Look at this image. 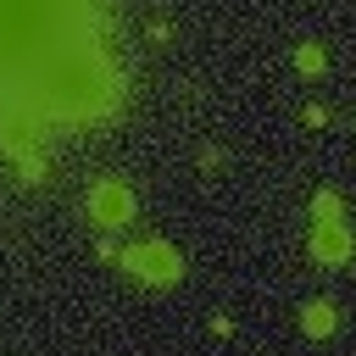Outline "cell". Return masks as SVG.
<instances>
[{"instance_id": "cell-5", "label": "cell", "mask_w": 356, "mask_h": 356, "mask_svg": "<svg viewBox=\"0 0 356 356\" xmlns=\"http://www.w3.org/2000/svg\"><path fill=\"white\" fill-rule=\"evenodd\" d=\"M300 328H306L312 339H323V334L334 328V306H328V300H312V306L300 312Z\"/></svg>"}, {"instance_id": "cell-6", "label": "cell", "mask_w": 356, "mask_h": 356, "mask_svg": "<svg viewBox=\"0 0 356 356\" xmlns=\"http://www.w3.org/2000/svg\"><path fill=\"white\" fill-rule=\"evenodd\" d=\"M295 67H300V72H323V50H317V44H300V50H295Z\"/></svg>"}, {"instance_id": "cell-4", "label": "cell", "mask_w": 356, "mask_h": 356, "mask_svg": "<svg viewBox=\"0 0 356 356\" xmlns=\"http://www.w3.org/2000/svg\"><path fill=\"white\" fill-rule=\"evenodd\" d=\"M350 228L339 222V217H323L317 228H312V256L317 261H328V267H339V261H350Z\"/></svg>"}, {"instance_id": "cell-7", "label": "cell", "mask_w": 356, "mask_h": 356, "mask_svg": "<svg viewBox=\"0 0 356 356\" xmlns=\"http://www.w3.org/2000/svg\"><path fill=\"white\" fill-rule=\"evenodd\" d=\"M312 211H317V217H339V200H334V195H317Z\"/></svg>"}, {"instance_id": "cell-3", "label": "cell", "mask_w": 356, "mask_h": 356, "mask_svg": "<svg viewBox=\"0 0 356 356\" xmlns=\"http://www.w3.org/2000/svg\"><path fill=\"white\" fill-rule=\"evenodd\" d=\"M89 217H95L100 228H122V222H134V195H128L117 178H106V184L89 189Z\"/></svg>"}, {"instance_id": "cell-1", "label": "cell", "mask_w": 356, "mask_h": 356, "mask_svg": "<svg viewBox=\"0 0 356 356\" xmlns=\"http://www.w3.org/2000/svg\"><path fill=\"white\" fill-rule=\"evenodd\" d=\"M122 106L106 0H0V150L39 184V134L89 128Z\"/></svg>"}, {"instance_id": "cell-2", "label": "cell", "mask_w": 356, "mask_h": 356, "mask_svg": "<svg viewBox=\"0 0 356 356\" xmlns=\"http://www.w3.org/2000/svg\"><path fill=\"white\" fill-rule=\"evenodd\" d=\"M122 267H128V273H139V278H150V284H167V278H178V273H184L178 250H172V245H161V239H150V245H128V250H122Z\"/></svg>"}]
</instances>
